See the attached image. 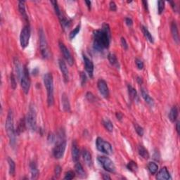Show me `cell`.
<instances>
[{
	"mask_svg": "<svg viewBox=\"0 0 180 180\" xmlns=\"http://www.w3.org/2000/svg\"><path fill=\"white\" fill-rule=\"evenodd\" d=\"M94 49L103 51L109 47L111 39V30L108 24L103 23L102 28L94 31Z\"/></svg>",
	"mask_w": 180,
	"mask_h": 180,
	"instance_id": "1",
	"label": "cell"
},
{
	"mask_svg": "<svg viewBox=\"0 0 180 180\" xmlns=\"http://www.w3.org/2000/svg\"><path fill=\"white\" fill-rule=\"evenodd\" d=\"M5 128L9 139L10 145L12 147H14L16 145V130H15L14 123V115H13L12 111L9 110L7 115V118L5 124Z\"/></svg>",
	"mask_w": 180,
	"mask_h": 180,
	"instance_id": "2",
	"label": "cell"
},
{
	"mask_svg": "<svg viewBox=\"0 0 180 180\" xmlns=\"http://www.w3.org/2000/svg\"><path fill=\"white\" fill-rule=\"evenodd\" d=\"M44 84L47 92V103L49 106H52L54 103L53 97V80L52 74L48 73L44 75Z\"/></svg>",
	"mask_w": 180,
	"mask_h": 180,
	"instance_id": "3",
	"label": "cell"
},
{
	"mask_svg": "<svg viewBox=\"0 0 180 180\" xmlns=\"http://www.w3.org/2000/svg\"><path fill=\"white\" fill-rule=\"evenodd\" d=\"M66 148V141L63 137L61 134L59 136V139L53 150V155L55 158L61 159L64 157Z\"/></svg>",
	"mask_w": 180,
	"mask_h": 180,
	"instance_id": "4",
	"label": "cell"
},
{
	"mask_svg": "<svg viewBox=\"0 0 180 180\" xmlns=\"http://www.w3.org/2000/svg\"><path fill=\"white\" fill-rule=\"evenodd\" d=\"M39 38H40V47L41 54L44 59H48L49 57V46H48L47 39L44 35L43 30L40 29L39 32Z\"/></svg>",
	"mask_w": 180,
	"mask_h": 180,
	"instance_id": "5",
	"label": "cell"
},
{
	"mask_svg": "<svg viewBox=\"0 0 180 180\" xmlns=\"http://www.w3.org/2000/svg\"><path fill=\"white\" fill-rule=\"evenodd\" d=\"M36 118V111H35V107L33 106H30L29 108V111L28 113H27L26 118H25V120H26V125L27 127L32 131H35L37 129Z\"/></svg>",
	"mask_w": 180,
	"mask_h": 180,
	"instance_id": "6",
	"label": "cell"
},
{
	"mask_svg": "<svg viewBox=\"0 0 180 180\" xmlns=\"http://www.w3.org/2000/svg\"><path fill=\"white\" fill-rule=\"evenodd\" d=\"M96 146L98 151L101 153L106 154V155H111L113 153V148L111 144L109 142H106L104 140L98 137L96 140Z\"/></svg>",
	"mask_w": 180,
	"mask_h": 180,
	"instance_id": "7",
	"label": "cell"
},
{
	"mask_svg": "<svg viewBox=\"0 0 180 180\" xmlns=\"http://www.w3.org/2000/svg\"><path fill=\"white\" fill-rule=\"evenodd\" d=\"M20 85H21L22 90L25 94H27L29 92L30 87V80L29 72L26 66H24L22 72L21 77L20 79Z\"/></svg>",
	"mask_w": 180,
	"mask_h": 180,
	"instance_id": "8",
	"label": "cell"
},
{
	"mask_svg": "<svg viewBox=\"0 0 180 180\" xmlns=\"http://www.w3.org/2000/svg\"><path fill=\"white\" fill-rule=\"evenodd\" d=\"M98 161L106 171L111 172V173H114L116 172V166H115L114 163L109 158L106 156H99L98 157Z\"/></svg>",
	"mask_w": 180,
	"mask_h": 180,
	"instance_id": "9",
	"label": "cell"
},
{
	"mask_svg": "<svg viewBox=\"0 0 180 180\" xmlns=\"http://www.w3.org/2000/svg\"><path fill=\"white\" fill-rule=\"evenodd\" d=\"M30 38V29L28 25H25L21 30L20 35V44L23 49H25L28 46Z\"/></svg>",
	"mask_w": 180,
	"mask_h": 180,
	"instance_id": "10",
	"label": "cell"
},
{
	"mask_svg": "<svg viewBox=\"0 0 180 180\" xmlns=\"http://www.w3.org/2000/svg\"><path fill=\"white\" fill-rule=\"evenodd\" d=\"M59 47H60V49L62 52L63 55H64V59H66L68 64L70 65V66H72L74 64V60L73 56H72L71 53L69 51L68 48L66 47V45L63 43V42H59Z\"/></svg>",
	"mask_w": 180,
	"mask_h": 180,
	"instance_id": "11",
	"label": "cell"
},
{
	"mask_svg": "<svg viewBox=\"0 0 180 180\" xmlns=\"http://www.w3.org/2000/svg\"><path fill=\"white\" fill-rule=\"evenodd\" d=\"M97 87L99 89L100 94L104 98H108L109 96V89L108 87L106 82L104 80L100 79L98 80Z\"/></svg>",
	"mask_w": 180,
	"mask_h": 180,
	"instance_id": "12",
	"label": "cell"
},
{
	"mask_svg": "<svg viewBox=\"0 0 180 180\" xmlns=\"http://www.w3.org/2000/svg\"><path fill=\"white\" fill-rule=\"evenodd\" d=\"M83 60H84L85 68L86 70V72L88 74V75L92 78L93 77L94 74V64L92 61L90 60L86 55L83 54Z\"/></svg>",
	"mask_w": 180,
	"mask_h": 180,
	"instance_id": "13",
	"label": "cell"
},
{
	"mask_svg": "<svg viewBox=\"0 0 180 180\" xmlns=\"http://www.w3.org/2000/svg\"><path fill=\"white\" fill-rule=\"evenodd\" d=\"M59 66L61 73H62L65 82H68V80H69V73H68V70L66 63H65V61L63 59H60L59 60Z\"/></svg>",
	"mask_w": 180,
	"mask_h": 180,
	"instance_id": "14",
	"label": "cell"
},
{
	"mask_svg": "<svg viewBox=\"0 0 180 180\" xmlns=\"http://www.w3.org/2000/svg\"><path fill=\"white\" fill-rule=\"evenodd\" d=\"M25 1H18V11H19L20 15H21L22 18L25 20L26 23L29 21L28 16H27L26 10H25Z\"/></svg>",
	"mask_w": 180,
	"mask_h": 180,
	"instance_id": "15",
	"label": "cell"
},
{
	"mask_svg": "<svg viewBox=\"0 0 180 180\" xmlns=\"http://www.w3.org/2000/svg\"><path fill=\"white\" fill-rule=\"evenodd\" d=\"M156 179H171L172 178L170 177V172H168V169H167L166 167L164 168H161L160 170V171L158 172L157 176H156Z\"/></svg>",
	"mask_w": 180,
	"mask_h": 180,
	"instance_id": "16",
	"label": "cell"
},
{
	"mask_svg": "<svg viewBox=\"0 0 180 180\" xmlns=\"http://www.w3.org/2000/svg\"><path fill=\"white\" fill-rule=\"evenodd\" d=\"M61 103H62V106L64 108V111L66 112H70V105L69 99H68V96L66 93H64L61 96Z\"/></svg>",
	"mask_w": 180,
	"mask_h": 180,
	"instance_id": "17",
	"label": "cell"
},
{
	"mask_svg": "<svg viewBox=\"0 0 180 180\" xmlns=\"http://www.w3.org/2000/svg\"><path fill=\"white\" fill-rule=\"evenodd\" d=\"M72 158L75 162H77L80 158V150L75 142H73L72 144Z\"/></svg>",
	"mask_w": 180,
	"mask_h": 180,
	"instance_id": "18",
	"label": "cell"
},
{
	"mask_svg": "<svg viewBox=\"0 0 180 180\" xmlns=\"http://www.w3.org/2000/svg\"><path fill=\"white\" fill-rule=\"evenodd\" d=\"M171 33L174 42H175L177 44H179V32H178V28L177 26V24H176L175 22H172L171 24Z\"/></svg>",
	"mask_w": 180,
	"mask_h": 180,
	"instance_id": "19",
	"label": "cell"
},
{
	"mask_svg": "<svg viewBox=\"0 0 180 180\" xmlns=\"http://www.w3.org/2000/svg\"><path fill=\"white\" fill-rule=\"evenodd\" d=\"M30 172H31V179H37L39 176V170L36 163L34 162V161L31 162L30 164Z\"/></svg>",
	"mask_w": 180,
	"mask_h": 180,
	"instance_id": "20",
	"label": "cell"
},
{
	"mask_svg": "<svg viewBox=\"0 0 180 180\" xmlns=\"http://www.w3.org/2000/svg\"><path fill=\"white\" fill-rule=\"evenodd\" d=\"M82 155L83 160L85 162V163L88 166H91L92 165V155L91 153L86 149H83L82 152Z\"/></svg>",
	"mask_w": 180,
	"mask_h": 180,
	"instance_id": "21",
	"label": "cell"
},
{
	"mask_svg": "<svg viewBox=\"0 0 180 180\" xmlns=\"http://www.w3.org/2000/svg\"><path fill=\"white\" fill-rule=\"evenodd\" d=\"M178 114H179V112H178L177 107L173 106L171 108V110H170V113H169L168 115L169 120H170L172 122H174L177 119Z\"/></svg>",
	"mask_w": 180,
	"mask_h": 180,
	"instance_id": "22",
	"label": "cell"
},
{
	"mask_svg": "<svg viewBox=\"0 0 180 180\" xmlns=\"http://www.w3.org/2000/svg\"><path fill=\"white\" fill-rule=\"evenodd\" d=\"M141 94H142L143 99H144V101H145L148 104H149L150 106H153L154 104L153 99L149 96V94H148V92H146L144 89H141Z\"/></svg>",
	"mask_w": 180,
	"mask_h": 180,
	"instance_id": "23",
	"label": "cell"
},
{
	"mask_svg": "<svg viewBox=\"0 0 180 180\" xmlns=\"http://www.w3.org/2000/svg\"><path fill=\"white\" fill-rule=\"evenodd\" d=\"M14 66H15V70H16V75L18 79H20L22 75V72H23V69L21 68V65L20 64V61L18 60V58H14Z\"/></svg>",
	"mask_w": 180,
	"mask_h": 180,
	"instance_id": "24",
	"label": "cell"
},
{
	"mask_svg": "<svg viewBox=\"0 0 180 180\" xmlns=\"http://www.w3.org/2000/svg\"><path fill=\"white\" fill-rule=\"evenodd\" d=\"M108 59L109 62H110V64L112 65L113 66L116 67L117 68H119V63H118V59H117L116 56L114 54V53H109L108 55Z\"/></svg>",
	"mask_w": 180,
	"mask_h": 180,
	"instance_id": "25",
	"label": "cell"
},
{
	"mask_svg": "<svg viewBox=\"0 0 180 180\" xmlns=\"http://www.w3.org/2000/svg\"><path fill=\"white\" fill-rule=\"evenodd\" d=\"M75 169L76 173H77V175H79L80 177H85V170L80 163L78 162H76V164L75 166Z\"/></svg>",
	"mask_w": 180,
	"mask_h": 180,
	"instance_id": "26",
	"label": "cell"
},
{
	"mask_svg": "<svg viewBox=\"0 0 180 180\" xmlns=\"http://www.w3.org/2000/svg\"><path fill=\"white\" fill-rule=\"evenodd\" d=\"M127 89H128V94H129V99H131V101H134V100L136 99L137 96V90H135L131 85H127Z\"/></svg>",
	"mask_w": 180,
	"mask_h": 180,
	"instance_id": "27",
	"label": "cell"
},
{
	"mask_svg": "<svg viewBox=\"0 0 180 180\" xmlns=\"http://www.w3.org/2000/svg\"><path fill=\"white\" fill-rule=\"evenodd\" d=\"M142 30L143 33H144V35L145 36V38L147 39L148 42H149L150 43L153 44L154 42L153 38V36H152V35L151 34V33L148 31L147 27H146L145 26H144V25H142Z\"/></svg>",
	"mask_w": 180,
	"mask_h": 180,
	"instance_id": "28",
	"label": "cell"
},
{
	"mask_svg": "<svg viewBox=\"0 0 180 180\" xmlns=\"http://www.w3.org/2000/svg\"><path fill=\"white\" fill-rule=\"evenodd\" d=\"M7 162L9 163V174H10V175L14 176L15 172H16V164H15V162L10 157L7 158Z\"/></svg>",
	"mask_w": 180,
	"mask_h": 180,
	"instance_id": "29",
	"label": "cell"
},
{
	"mask_svg": "<svg viewBox=\"0 0 180 180\" xmlns=\"http://www.w3.org/2000/svg\"><path fill=\"white\" fill-rule=\"evenodd\" d=\"M26 125V120H25V118H22V119L20 120L19 124H18V125L17 129H16V134H20V133L24 132Z\"/></svg>",
	"mask_w": 180,
	"mask_h": 180,
	"instance_id": "30",
	"label": "cell"
},
{
	"mask_svg": "<svg viewBox=\"0 0 180 180\" xmlns=\"http://www.w3.org/2000/svg\"><path fill=\"white\" fill-rule=\"evenodd\" d=\"M138 153L140 154V156H142L143 158L144 159H148L149 158L150 155L149 153L147 151V149H146L143 146H139L138 147Z\"/></svg>",
	"mask_w": 180,
	"mask_h": 180,
	"instance_id": "31",
	"label": "cell"
},
{
	"mask_svg": "<svg viewBox=\"0 0 180 180\" xmlns=\"http://www.w3.org/2000/svg\"><path fill=\"white\" fill-rule=\"evenodd\" d=\"M103 125L107 131L110 132H112L113 131V125L108 118H106L103 120Z\"/></svg>",
	"mask_w": 180,
	"mask_h": 180,
	"instance_id": "32",
	"label": "cell"
},
{
	"mask_svg": "<svg viewBox=\"0 0 180 180\" xmlns=\"http://www.w3.org/2000/svg\"><path fill=\"white\" fill-rule=\"evenodd\" d=\"M148 170L151 174H155L157 173L158 170V166L156 163L153 162H150L148 164Z\"/></svg>",
	"mask_w": 180,
	"mask_h": 180,
	"instance_id": "33",
	"label": "cell"
},
{
	"mask_svg": "<svg viewBox=\"0 0 180 180\" xmlns=\"http://www.w3.org/2000/svg\"><path fill=\"white\" fill-rule=\"evenodd\" d=\"M127 168L129 171L132 172H136L138 170V166H137V163L134 162V161L131 160L128 163V164L127 165Z\"/></svg>",
	"mask_w": 180,
	"mask_h": 180,
	"instance_id": "34",
	"label": "cell"
},
{
	"mask_svg": "<svg viewBox=\"0 0 180 180\" xmlns=\"http://www.w3.org/2000/svg\"><path fill=\"white\" fill-rule=\"evenodd\" d=\"M51 3L53 4V8H54V11L56 12V14L58 16L59 18L62 17L63 15H62V13H61V10H60V8H59V7L58 5V2H57L56 1H51Z\"/></svg>",
	"mask_w": 180,
	"mask_h": 180,
	"instance_id": "35",
	"label": "cell"
},
{
	"mask_svg": "<svg viewBox=\"0 0 180 180\" xmlns=\"http://www.w3.org/2000/svg\"><path fill=\"white\" fill-rule=\"evenodd\" d=\"M80 27H81L80 24H79V25H77V26H76V27L73 30H72L71 32L70 33V34H69L70 40H73V39L75 38L76 35H77L80 33Z\"/></svg>",
	"mask_w": 180,
	"mask_h": 180,
	"instance_id": "36",
	"label": "cell"
},
{
	"mask_svg": "<svg viewBox=\"0 0 180 180\" xmlns=\"http://www.w3.org/2000/svg\"><path fill=\"white\" fill-rule=\"evenodd\" d=\"M165 9V2L163 1H158V14H162Z\"/></svg>",
	"mask_w": 180,
	"mask_h": 180,
	"instance_id": "37",
	"label": "cell"
},
{
	"mask_svg": "<svg viewBox=\"0 0 180 180\" xmlns=\"http://www.w3.org/2000/svg\"><path fill=\"white\" fill-rule=\"evenodd\" d=\"M75 172L72 171V170H70V171H68V172H66V174H65L64 179L70 180V179H74V178H75Z\"/></svg>",
	"mask_w": 180,
	"mask_h": 180,
	"instance_id": "38",
	"label": "cell"
},
{
	"mask_svg": "<svg viewBox=\"0 0 180 180\" xmlns=\"http://www.w3.org/2000/svg\"><path fill=\"white\" fill-rule=\"evenodd\" d=\"M134 128H135V130H136L137 134L139 135L140 137H142L143 135H144V129L140 126L139 125H137V124H134Z\"/></svg>",
	"mask_w": 180,
	"mask_h": 180,
	"instance_id": "39",
	"label": "cell"
},
{
	"mask_svg": "<svg viewBox=\"0 0 180 180\" xmlns=\"http://www.w3.org/2000/svg\"><path fill=\"white\" fill-rule=\"evenodd\" d=\"M10 82H11V87H12V88L13 89V90H15V89L16 88V85H17V83H16V77H15V76L13 73L11 74Z\"/></svg>",
	"mask_w": 180,
	"mask_h": 180,
	"instance_id": "40",
	"label": "cell"
},
{
	"mask_svg": "<svg viewBox=\"0 0 180 180\" xmlns=\"http://www.w3.org/2000/svg\"><path fill=\"white\" fill-rule=\"evenodd\" d=\"M135 64H136V66L137 68H138L139 70H142L143 68H144V63H143L142 61L140 60V59H135Z\"/></svg>",
	"mask_w": 180,
	"mask_h": 180,
	"instance_id": "41",
	"label": "cell"
},
{
	"mask_svg": "<svg viewBox=\"0 0 180 180\" xmlns=\"http://www.w3.org/2000/svg\"><path fill=\"white\" fill-rule=\"evenodd\" d=\"M61 172V167L60 166H56L54 169V175L56 178H59Z\"/></svg>",
	"mask_w": 180,
	"mask_h": 180,
	"instance_id": "42",
	"label": "cell"
},
{
	"mask_svg": "<svg viewBox=\"0 0 180 180\" xmlns=\"http://www.w3.org/2000/svg\"><path fill=\"white\" fill-rule=\"evenodd\" d=\"M80 77H81V84L82 85H84L85 83H86L87 81V76L84 73H80Z\"/></svg>",
	"mask_w": 180,
	"mask_h": 180,
	"instance_id": "43",
	"label": "cell"
},
{
	"mask_svg": "<svg viewBox=\"0 0 180 180\" xmlns=\"http://www.w3.org/2000/svg\"><path fill=\"white\" fill-rule=\"evenodd\" d=\"M121 44L122 47H123V49L125 50H127L128 49V44L127 43V41L124 38H121Z\"/></svg>",
	"mask_w": 180,
	"mask_h": 180,
	"instance_id": "44",
	"label": "cell"
},
{
	"mask_svg": "<svg viewBox=\"0 0 180 180\" xmlns=\"http://www.w3.org/2000/svg\"><path fill=\"white\" fill-rule=\"evenodd\" d=\"M109 7H110V9L113 12H116L117 10V6L116 4L114 2V1H111L110 4H109Z\"/></svg>",
	"mask_w": 180,
	"mask_h": 180,
	"instance_id": "45",
	"label": "cell"
},
{
	"mask_svg": "<svg viewBox=\"0 0 180 180\" xmlns=\"http://www.w3.org/2000/svg\"><path fill=\"white\" fill-rule=\"evenodd\" d=\"M86 97H87V99H88L90 101H93L94 100V96L93 94L91 93V92H87Z\"/></svg>",
	"mask_w": 180,
	"mask_h": 180,
	"instance_id": "46",
	"label": "cell"
},
{
	"mask_svg": "<svg viewBox=\"0 0 180 180\" xmlns=\"http://www.w3.org/2000/svg\"><path fill=\"white\" fill-rule=\"evenodd\" d=\"M125 23L127 24V26L131 27L133 25V20L130 18H125Z\"/></svg>",
	"mask_w": 180,
	"mask_h": 180,
	"instance_id": "47",
	"label": "cell"
},
{
	"mask_svg": "<svg viewBox=\"0 0 180 180\" xmlns=\"http://www.w3.org/2000/svg\"><path fill=\"white\" fill-rule=\"evenodd\" d=\"M54 140H55L54 135H53V134H49V137H48V141H49V142L52 143V142H54Z\"/></svg>",
	"mask_w": 180,
	"mask_h": 180,
	"instance_id": "48",
	"label": "cell"
},
{
	"mask_svg": "<svg viewBox=\"0 0 180 180\" xmlns=\"http://www.w3.org/2000/svg\"><path fill=\"white\" fill-rule=\"evenodd\" d=\"M116 118L118 120H122L123 116H122V114L120 112H118L116 113Z\"/></svg>",
	"mask_w": 180,
	"mask_h": 180,
	"instance_id": "49",
	"label": "cell"
},
{
	"mask_svg": "<svg viewBox=\"0 0 180 180\" xmlns=\"http://www.w3.org/2000/svg\"><path fill=\"white\" fill-rule=\"evenodd\" d=\"M170 4H171L173 10L174 11V12H176V11H177V9H176V7H177V6H176V4L174 3V1H170Z\"/></svg>",
	"mask_w": 180,
	"mask_h": 180,
	"instance_id": "50",
	"label": "cell"
},
{
	"mask_svg": "<svg viewBox=\"0 0 180 180\" xmlns=\"http://www.w3.org/2000/svg\"><path fill=\"white\" fill-rule=\"evenodd\" d=\"M142 3H143V4H144V8H145L146 10L148 11V2H147V1H143Z\"/></svg>",
	"mask_w": 180,
	"mask_h": 180,
	"instance_id": "51",
	"label": "cell"
},
{
	"mask_svg": "<svg viewBox=\"0 0 180 180\" xmlns=\"http://www.w3.org/2000/svg\"><path fill=\"white\" fill-rule=\"evenodd\" d=\"M137 82H138L140 85H142L143 83V80H142V77H137Z\"/></svg>",
	"mask_w": 180,
	"mask_h": 180,
	"instance_id": "52",
	"label": "cell"
},
{
	"mask_svg": "<svg viewBox=\"0 0 180 180\" xmlns=\"http://www.w3.org/2000/svg\"><path fill=\"white\" fill-rule=\"evenodd\" d=\"M176 129H177V134H179V122H177V123H176Z\"/></svg>",
	"mask_w": 180,
	"mask_h": 180,
	"instance_id": "53",
	"label": "cell"
},
{
	"mask_svg": "<svg viewBox=\"0 0 180 180\" xmlns=\"http://www.w3.org/2000/svg\"><path fill=\"white\" fill-rule=\"evenodd\" d=\"M85 3H86L87 7H88L89 9H91V5H92V2L90 1H85Z\"/></svg>",
	"mask_w": 180,
	"mask_h": 180,
	"instance_id": "54",
	"label": "cell"
},
{
	"mask_svg": "<svg viewBox=\"0 0 180 180\" xmlns=\"http://www.w3.org/2000/svg\"><path fill=\"white\" fill-rule=\"evenodd\" d=\"M103 179H111V177H109L108 175H106V174H103Z\"/></svg>",
	"mask_w": 180,
	"mask_h": 180,
	"instance_id": "55",
	"label": "cell"
}]
</instances>
